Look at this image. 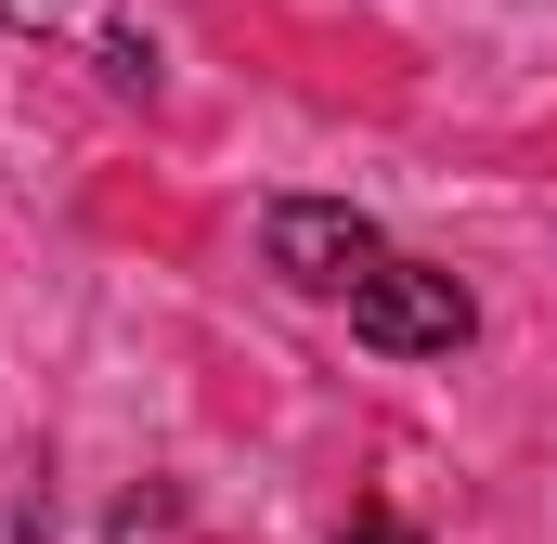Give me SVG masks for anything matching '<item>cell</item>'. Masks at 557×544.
Masks as SVG:
<instances>
[{"label":"cell","instance_id":"cell-3","mask_svg":"<svg viewBox=\"0 0 557 544\" xmlns=\"http://www.w3.org/2000/svg\"><path fill=\"white\" fill-rule=\"evenodd\" d=\"M337 544H416V532H403V519H350Z\"/></svg>","mask_w":557,"mask_h":544},{"label":"cell","instance_id":"cell-1","mask_svg":"<svg viewBox=\"0 0 557 544\" xmlns=\"http://www.w3.org/2000/svg\"><path fill=\"white\" fill-rule=\"evenodd\" d=\"M467 324H480V298H467L441 260H389V272L350 285V337L389 350V363H441V350H467Z\"/></svg>","mask_w":557,"mask_h":544},{"label":"cell","instance_id":"cell-2","mask_svg":"<svg viewBox=\"0 0 557 544\" xmlns=\"http://www.w3.org/2000/svg\"><path fill=\"white\" fill-rule=\"evenodd\" d=\"M260 260H273L298 298H350L363 272H389V234H376L350 195H285L273 221H260Z\"/></svg>","mask_w":557,"mask_h":544}]
</instances>
